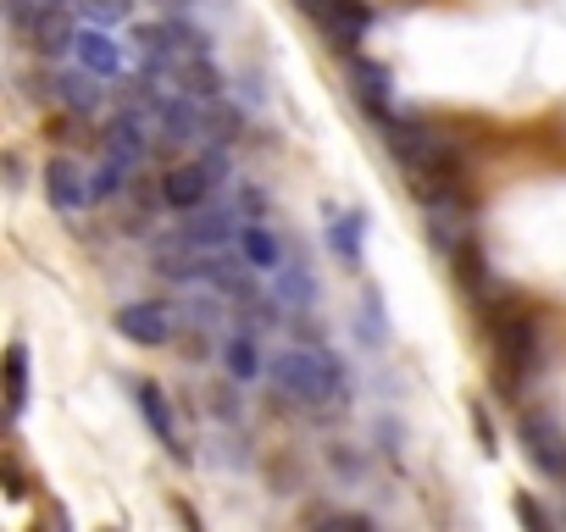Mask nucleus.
<instances>
[{
    "instance_id": "nucleus-8",
    "label": "nucleus",
    "mask_w": 566,
    "mask_h": 532,
    "mask_svg": "<svg viewBox=\"0 0 566 532\" xmlns=\"http://www.w3.org/2000/svg\"><path fill=\"white\" fill-rule=\"evenodd\" d=\"M239 233L244 227L233 222V211H189V222H184V238L195 249H233Z\"/></svg>"
},
{
    "instance_id": "nucleus-15",
    "label": "nucleus",
    "mask_w": 566,
    "mask_h": 532,
    "mask_svg": "<svg viewBox=\"0 0 566 532\" xmlns=\"http://www.w3.org/2000/svg\"><path fill=\"white\" fill-rule=\"evenodd\" d=\"M139 411H145V422L156 427V438H161L172 455H189V449L178 444V427H172V416H167V400H161V389H156V383H139Z\"/></svg>"
},
{
    "instance_id": "nucleus-19",
    "label": "nucleus",
    "mask_w": 566,
    "mask_h": 532,
    "mask_svg": "<svg viewBox=\"0 0 566 532\" xmlns=\"http://www.w3.org/2000/svg\"><path fill=\"white\" fill-rule=\"evenodd\" d=\"M361 222H367V216L356 211V216H339V222L328 227V238H334V249H339V255H345L350 266H356V255H361Z\"/></svg>"
},
{
    "instance_id": "nucleus-9",
    "label": "nucleus",
    "mask_w": 566,
    "mask_h": 532,
    "mask_svg": "<svg viewBox=\"0 0 566 532\" xmlns=\"http://www.w3.org/2000/svg\"><path fill=\"white\" fill-rule=\"evenodd\" d=\"M117 333L134 344H167L172 339V311L167 306H123L117 311Z\"/></svg>"
},
{
    "instance_id": "nucleus-24",
    "label": "nucleus",
    "mask_w": 566,
    "mask_h": 532,
    "mask_svg": "<svg viewBox=\"0 0 566 532\" xmlns=\"http://www.w3.org/2000/svg\"><path fill=\"white\" fill-rule=\"evenodd\" d=\"M40 7H78V0H40Z\"/></svg>"
},
{
    "instance_id": "nucleus-23",
    "label": "nucleus",
    "mask_w": 566,
    "mask_h": 532,
    "mask_svg": "<svg viewBox=\"0 0 566 532\" xmlns=\"http://www.w3.org/2000/svg\"><path fill=\"white\" fill-rule=\"evenodd\" d=\"M516 515H522V521H533V526L544 521V510H538V504H527V499H516Z\"/></svg>"
},
{
    "instance_id": "nucleus-11",
    "label": "nucleus",
    "mask_w": 566,
    "mask_h": 532,
    "mask_svg": "<svg viewBox=\"0 0 566 532\" xmlns=\"http://www.w3.org/2000/svg\"><path fill=\"white\" fill-rule=\"evenodd\" d=\"M272 295L290 306V311H312V300H317V284L306 278V266H295V260H283L277 273H272Z\"/></svg>"
},
{
    "instance_id": "nucleus-7",
    "label": "nucleus",
    "mask_w": 566,
    "mask_h": 532,
    "mask_svg": "<svg viewBox=\"0 0 566 532\" xmlns=\"http://www.w3.org/2000/svg\"><path fill=\"white\" fill-rule=\"evenodd\" d=\"M150 128H156V111H150V117H145V111L117 117V123H112V134H106V156H117V161L139 167V161L150 156Z\"/></svg>"
},
{
    "instance_id": "nucleus-16",
    "label": "nucleus",
    "mask_w": 566,
    "mask_h": 532,
    "mask_svg": "<svg viewBox=\"0 0 566 532\" xmlns=\"http://www.w3.org/2000/svg\"><path fill=\"white\" fill-rule=\"evenodd\" d=\"M222 361H228V372H233L239 383H255V377H261V350H255L250 333H228V339H222Z\"/></svg>"
},
{
    "instance_id": "nucleus-13",
    "label": "nucleus",
    "mask_w": 566,
    "mask_h": 532,
    "mask_svg": "<svg viewBox=\"0 0 566 532\" xmlns=\"http://www.w3.org/2000/svg\"><path fill=\"white\" fill-rule=\"evenodd\" d=\"M350 89L361 95V106L373 111V117H384V106H389V73L378 67V62H350Z\"/></svg>"
},
{
    "instance_id": "nucleus-12",
    "label": "nucleus",
    "mask_w": 566,
    "mask_h": 532,
    "mask_svg": "<svg viewBox=\"0 0 566 532\" xmlns=\"http://www.w3.org/2000/svg\"><path fill=\"white\" fill-rule=\"evenodd\" d=\"M73 51H78V67H90V73H101V78H112L117 67H123V56H117V45L101 34V29H78V40H73Z\"/></svg>"
},
{
    "instance_id": "nucleus-1",
    "label": "nucleus",
    "mask_w": 566,
    "mask_h": 532,
    "mask_svg": "<svg viewBox=\"0 0 566 532\" xmlns=\"http://www.w3.org/2000/svg\"><path fill=\"white\" fill-rule=\"evenodd\" d=\"M378 123H384V139H389V150L406 161V172H411V183H417L422 200L455 189L461 156H455L439 134H428V128H417V123H395V117H378Z\"/></svg>"
},
{
    "instance_id": "nucleus-20",
    "label": "nucleus",
    "mask_w": 566,
    "mask_h": 532,
    "mask_svg": "<svg viewBox=\"0 0 566 532\" xmlns=\"http://www.w3.org/2000/svg\"><path fill=\"white\" fill-rule=\"evenodd\" d=\"M78 12L95 23H123L128 18V0H78Z\"/></svg>"
},
{
    "instance_id": "nucleus-21",
    "label": "nucleus",
    "mask_w": 566,
    "mask_h": 532,
    "mask_svg": "<svg viewBox=\"0 0 566 532\" xmlns=\"http://www.w3.org/2000/svg\"><path fill=\"white\" fill-rule=\"evenodd\" d=\"M472 427H478V444H483V449L494 455V422L483 416V405H472Z\"/></svg>"
},
{
    "instance_id": "nucleus-6",
    "label": "nucleus",
    "mask_w": 566,
    "mask_h": 532,
    "mask_svg": "<svg viewBox=\"0 0 566 532\" xmlns=\"http://www.w3.org/2000/svg\"><path fill=\"white\" fill-rule=\"evenodd\" d=\"M522 444H527V460L549 477H566V438L544 422V416H522Z\"/></svg>"
},
{
    "instance_id": "nucleus-5",
    "label": "nucleus",
    "mask_w": 566,
    "mask_h": 532,
    "mask_svg": "<svg viewBox=\"0 0 566 532\" xmlns=\"http://www.w3.org/2000/svg\"><path fill=\"white\" fill-rule=\"evenodd\" d=\"M211 167L206 161H189V167H172L167 178H161V200L167 205H178V211H200L206 205V194H211Z\"/></svg>"
},
{
    "instance_id": "nucleus-14",
    "label": "nucleus",
    "mask_w": 566,
    "mask_h": 532,
    "mask_svg": "<svg viewBox=\"0 0 566 532\" xmlns=\"http://www.w3.org/2000/svg\"><path fill=\"white\" fill-rule=\"evenodd\" d=\"M239 249H244V260H250V273H277V266H283V249H277V238L261 227V222H250L244 233H239Z\"/></svg>"
},
{
    "instance_id": "nucleus-2",
    "label": "nucleus",
    "mask_w": 566,
    "mask_h": 532,
    "mask_svg": "<svg viewBox=\"0 0 566 532\" xmlns=\"http://www.w3.org/2000/svg\"><path fill=\"white\" fill-rule=\"evenodd\" d=\"M266 377L295 405H345V372L328 350H277L266 361Z\"/></svg>"
},
{
    "instance_id": "nucleus-22",
    "label": "nucleus",
    "mask_w": 566,
    "mask_h": 532,
    "mask_svg": "<svg viewBox=\"0 0 566 532\" xmlns=\"http://www.w3.org/2000/svg\"><path fill=\"white\" fill-rule=\"evenodd\" d=\"M7 493H12V499H23V493H29V488H23V471H18V460H7Z\"/></svg>"
},
{
    "instance_id": "nucleus-18",
    "label": "nucleus",
    "mask_w": 566,
    "mask_h": 532,
    "mask_svg": "<svg viewBox=\"0 0 566 532\" xmlns=\"http://www.w3.org/2000/svg\"><path fill=\"white\" fill-rule=\"evenodd\" d=\"M62 89H67V100H73L78 111H95V106H101V73H90V67L67 73V78H62Z\"/></svg>"
},
{
    "instance_id": "nucleus-4",
    "label": "nucleus",
    "mask_w": 566,
    "mask_h": 532,
    "mask_svg": "<svg viewBox=\"0 0 566 532\" xmlns=\"http://www.w3.org/2000/svg\"><path fill=\"white\" fill-rule=\"evenodd\" d=\"M45 194L56 200V211L78 216V211H90V205L101 200V183H95V172H84L78 161H51V167H45Z\"/></svg>"
},
{
    "instance_id": "nucleus-10",
    "label": "nucleus",
    "mask_w": 566,
    "mask_h": 532,
    "mask_svg": "<svg viewBox=\"0 0 566 532\" xmlns=\"http://www.w3.org/2000/svg\"><path fill=\"white\" fill-rule=\"evenodd\" d=\"M494 344H500V361H505V366H533V361H538L533 328H527L522 317H494Z\"/></svg>"
},
{
    "instance_id": "nucleus-3",
    "label": "nucleus",
    "mask_w": 566,
    "mask_h": 532,
    "mask_svg": "<svg viewBox=\"0 0 566 532\" xmlns=\"http://www.w3.org/2000/svg\"><path fill=\"white\" fill-rule=\"evenodd\" d=\"M301 12H306L339 51H350V45L367 34V23H373V12L361 7V0H301Z\"/></svg>"
},
{
    "instance_id": "nucleus-17",
    "label": "nucleus",
    "mask_w": 566,
    "mask_h": 532,
    "mask_svg": "<svg viewBox=\"0 0 566 532\" xmlns=\"http://www.w3.org/2000/svg\"><path fill=\"white\" fill-rule=\"evenodd\" d=\"M23 405H29V350H12L7 355V411L23 416Z\"/></svg>"
}]
</instances>
